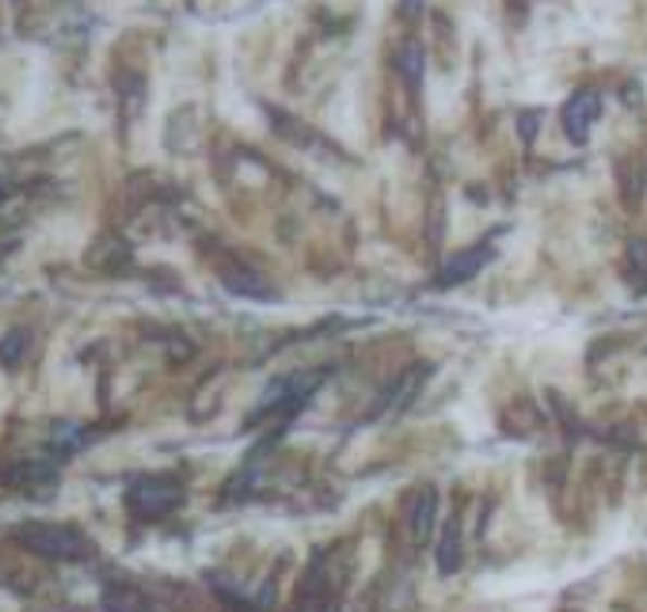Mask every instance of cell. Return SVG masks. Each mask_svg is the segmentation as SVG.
Instances as JSON below:
<instances>
[{"label": "cell", "mask_w": 647, "mask_h": 612, "mask_svg": "<svg viewBox=\"0 0 647 612\" xmlns=\"http://www.w3.org/2000/svg\"><path fill=\"white\" fill-rule=\"evenodd\" d=\"M598 114H602V96H598V91H575V96L567 99V107H564L567 137L583 145L590 137V126L598 122Z\"/></svg>", "instance_id": "6da1fadb"}, {"label": "cell", "mask_w": 647, "mask_h": 612, "mask_svg": "<svg viewBox=\"0 0 647 612\" xmlns=\"http://www.w3.org/2000/svg\"><path fill=\"white\" fill-rule=\"evenodd\" d=\"M480 262H484V255H465V259L450 267V278H465V270H476Z\"/></svg>", "instance_id": "7a4b0ae2"}]
</instances>
